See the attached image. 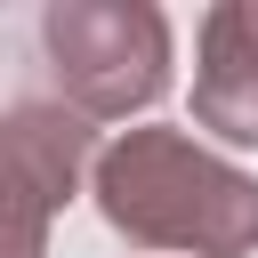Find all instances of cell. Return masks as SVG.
Returning a JSON list of instances; mask_svg holds the SVG:
<instances>
[{"instance_id":"obj_1","label":"cell","mask_w":258,"mask_h":258,"mask_svg":"<svg viewBox=\"0 0 258 258\" xmlns=\"http://www.w3.org/2000/svg\"><path fill=\"white\" fill-rule=\"evenodd\" d=\"M97 218L129 250H169V258H250L258 250V177L226 153H210L194 129H121L97 145L89 169Z\"/></svg>"},{"instance_id":"obj_3","label":"cell","mask_w":258,"mask_h":258,"mask_svg":"<svg viewBox=\"0 0 258 258\" xmlns=\"http://www.w3.org/2000/svg\"><path fill=\"white\" fill-rule=\"evenodd\" d=\"M97 169V121L64 97H24L0 113V258H48L56 210Z\"/></svg>"},{"instance_id":"obj_2","label":"cell","mask_w":258,"mask_h":258,"mask_svg":"<svg viewBox=\"0 0 258 258\" xmlns=\"http://www.w3.org/2000/svg\"><path fill=\"white\" fill-rule=\"evenodd\" d=\"M40 56L81 121H129L169 89V16L153 0H48Z\"/></svg>"},{"instance_id":"obj_4","label":"cell","mask_w":258,"mask_h":258,"mask_svg":"<svg viewBox=\"0 0 258 258\" xmlns=\"http://www.w3.org/2000/svg\"><path fill=\"white\" fill-rule=\"evenodd\" d=\"M194 129L218 145H258V0H218L202 16Z\"/></svg>"}]
</instances>
